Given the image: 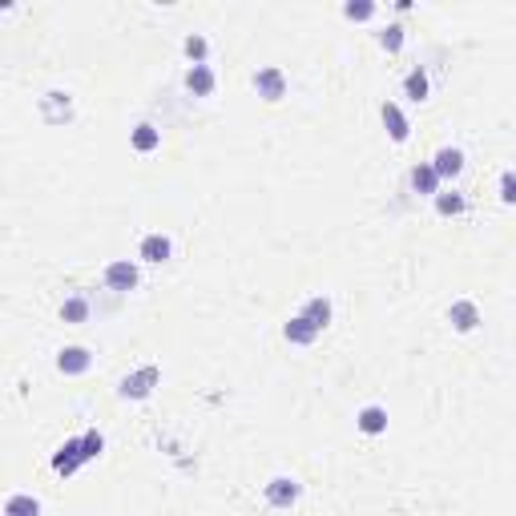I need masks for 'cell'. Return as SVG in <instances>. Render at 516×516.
<instances>
[{
  "label": "cell",
  "mask_w": 516,
  "mask_h": 516,
  "mask_svg": "<svg viewBox=\"0 0 516 516\" xmlns=\"http://www.w3.org/2000/svg\"><path fill=\"white\" fill-rule=\"evenodd\" d=\"M149 383H158V371L154 367H145V371H137L133 379H125L121 391H125V395H149Z\"/></svg>",
  "instance_id": "5b68a950"
},
{
  "label": "cell",
  "mask_w": 516,
  "mask_h": 516,
  "mask_svg": "<svg viewBox=\"0 0 516 516\" xmlns=\"http://www.w3.org/2000/svg\"><path fill=\"white\" fill-rule=\"evenodd\" d=\"M383 121L391 125V137H395V142L407 137V121H403V113L395 109V105H383Z\"/></svg>",
  "instance_id": "8fae6325"
},
{
  "label": "cell",
  "mask_w": 516,
  "mask_h": 516,
  "mask_svg": "<svg viewBox=\"0 0 516 516\" xmlns=\"http://www.w3.org/2000/svg\"><path fill=\"white\" fill-rule=\"evenodd\" d=\"M315 335H319V331H315V327H311L303 315H299L294 322H287V339H294V343H311Z\"/></svg>",
  "instance_id": "7c38bea8"
},
{
  "label": "cell",
  "mask_w": 516,
  "mask_h": 516,
  "mask_svg": "<svg viewBox=\"0 0 516 516\" xmlns=\"http://www.w3.org/2000/svg\"><path fill=\"white\" fill-rule=\"evenodd\" d=\"M516 194H512V174H504V202H512Z\"/></svg>",
  "instance_id": "7402d4cb"
},
{
  "label": "cell",
  "mask_w": 516,
  "mask_h": 516,
  "mask_svg": "<svg viewBox=\"0 0 516 516\" xmlns=\"http://www.w3.org/2000/svg\"><path fill=\"white\" fill-rule=\"evenodd\" d=\"M460 170H464V154L460 149H440L435 154V165H432L435 177H456Z\"/></svg>",
  "instance_id": "3957f363"
},
{
  "label": "cell",
  "mask_w": 516,
  "mask_h": 516,
  "mask_svg": "<svg viewBox=\"0 0 516 516\" xmlns=\"http://www.w3.org/2000/svg\"><path fill=\"white\" fill-rule=\"evenodd\" d=\"M105 283H109L113 290H129L133 283H137V266L121 258V262H113L109 271H105Z\"/></svg>",
  "instance_id": "7a4b0ae2"
},
{
  "label": "cell",
  "mask_w": 516,
  "mask_h": 516,
  "mask_svg": "<svg viewBox=\"0 0 516 516\" xmlns=\"http://www.w3.org/2000/svg\"><path fill=\"white\" fill-rule=\"evenodd\" d=\"M266 500H271V504H278V508H287V504H294V500H299V484L287 480V476H278V480L266 484Z\"/></svg>",
  "instance_id": "6da1fadb"
},
{
  "label": "cell",
  "mask_w": 516,
  "mask_h": 516,
  "mask_svg": "<svg viewBox=\"0 0 516 516\" xmlns=\"http://www.w3.org/2000/svg\"><path fill=\"white\" fill-rule=\"evenodd\" d=\"M407 93H412V101H423V97H428V77H423V73H412V77H407Z\"/></svg>",
  "instance_id": "e0dca14e"
},
{
  "label": "cell",
  "mask_w": 516,
  "mask_h": 516,
  "mask_svg": "<svg viewBox=\"0 0 516 516\" xmlns=\"http://www.w3.org/2000/svg\"><path fill=\"white\" fill-rule=\"evenodd\" d=\"M383 45L387 48H400V29H387L383 32Z\"/></svg>",
  "instance_id": "44dd1931"
},
{
  "label": "cell",
  "mask_w": 516,
  "mask_h": 516,
  "mask_svg": "<svg viewBox=\"0 0 516 516\" xmlns=\"http://www.w3.org/2000/svg\"><path fill=\"white\" fill-rule=\"evenodd\" d=\"M170 250H174V246H170L165 234H149V238L142 242V258H145V262H165Z\"/></svg>",
  "instance_id": "277c9868"
},
{
  "label": "cell",
  "mask_w": 516,
  "mask_h": 516,
  "mask_svg": "<svg viewBox=\"0 0 516 516\" xmlns=\"http://www.w3.org/2000/svg\"><path fill=\"white\" fill-rule=\"evenodd\" d=\"M190 89H194V93H210V89H214V73H210L206 64H194V73H190Z\"/></svg>",
  "instance_id": "4fadbf2b"
},
{
  "label": "cell",
  "mask_w": 516,
  "mask_h": 516,
  "mask_svg": "<svg viewBox=\"0 0 516 516\" xmlns=\"http://www.w3.org/2000/svg\"><path fill=\"white\" fill-rule=\"evenodd\" d=\"M8 512H16V516H36V500L13 496V500H8Z\"/></svg>",
  "instance_id": "ac0fdd59"
},
{
  "label": "cell",
  "mask_w": 516,
  "mask_h": 516,
  "mask_svg": "<svg viewBox=\"0 0 516 516\" xmlns=\"http://www.w3.org/2000/svg\"><path fill=\"white\" fill-rule=\"evenodd\" d=\"M57 367L61 371H85L89 367V351H85V347H64L61 359H57Z\"/></svg>",
  "instance_id": "8992f818"
},
{
  "label": "cell",
  "mask_w": 516,
  "mask_h": 516,
  "mask_svg": "<svg viewBox=\"0 0 516 516\" xmlns=\"http://www.w3.org/2000/svg\"><path fill=\"white\" fill-rule=\"evenodd\" d=\"M303 319L311 322L315 331H322V327H327V319H331V303H327V299H311V303H306V315H303Z\"/></svg>",
  "instance_id": "52a82bcc"
},
{
  "label": "cell",
  "mask_w": 516,
  "mask_h": 516,
  "mask_svg": "<svg viewBox=\"0 0 516 516\" xmlns=\"http://www.w3.org/2000/svg\"><path fill=\"white\" fill-rule=\"evenodd\" d=\"M359 428H363V432H383L387 428V412L383 407H363V412H359Z\"/></svg>",
  "instance_id": "ba28073f"
},
{
  "label": "cell",
  "mask_w": 516,
  "mask_h": 516,
  "mask_svg": "<svg viewBox=\"0 0 516 516\" xmlns=\"http://www.w3.org/2000/svg\"><path fill=\"white\" fill-rule=\"evenodd\" d=\"M81 456H85V460H89V456H97V452H101V435H85V444H81Z\"/></svg>",
  "instance_id": "ffe728a7"
},
{
  "label": "cell",
  "mask_w": 516,
  "mask_h": 516,
  "mask_svg": "<svg viewBox=\"0 0 516 516\" xmlns=\"http://www.w3.org/2000/svg\"><path fill=\"white\" fill-rule=\"evenodd\" d=\"M61 315L64 319H73V322H81L85 315H89V303H85V299H69V303L61 306Z\"/></svg>",
  "instance_id": "2e32d148"
},
{
  "label": "cell",
  "mask_w": 516,
  "mask_h": 516,
  "mask_svg": "<svg viewBox=\"0 0 516 516\" xmlns=\"http://www.w3.org/2000/svg\"><path fill=\"white\" fill-rule=\"evenodd\" d=\"M254 85L266 93V101H278V93H283V77H278L274 69H266L262 77H254Z\"/></svg>",
  "instance_id": "9c48e42d"
},
{
  "label": "cell",
  "mask_w": 516,
  "mask_h": 516,
  "mask_svg": "<svg viewBox=\"0 0 516 516\" xmlns=\"http://www.w3.org/2000/svg\"><path fill=\"white\" fill-rule=\"evenodd\" d=\"M460 210H464L460 194H440V214H460Z\"/></svg>",
  "instance_id": "d6986e66"
},
{
  "label": "cell",
  "mask_w": 516,
  "mask_h": 516,
  "mask_svg": "<svg viewBox=\"0 0 516 516\" xmlns=\"http://www.w3.org/2000/svg\"><path fill=\"white\" fill-rule=\"evenodd\" d=\"M186 48H190V57H202V53H206V45H202V41H190Z\"/></svg>",
  "instance_id": "603a6c76"
},
{
  "label": "cell",
  "mask_w": 516,
  "mask_h": 516,
  "mask_svg": "<svg viewBox=\"0 0 516 516\" xmlns=\"http://www.w3.org/2000/svg\"><path fill=\"white\" fill-rule=\"evenodd\" d=\"M8 516H16V512H8Z\"/></svg>",
  "instance_id": "cb8c5ba5"
},
{
  "label": "cell",
  "mask_w": 516,
  "mask_h": 516,
  "mask_svg": "<svg viewBox=\"0 0 516 516\" xmlns=\"http://www.w3.org/2000/svg\"><path fill=\"white\" fill-rule=\"evenodd\" d=\"M133 145H137V149H154V145H158V129H154V125H137V129H133Z\"/></svg>",
  "instance_id": "5bb4252c"
},
{
  "label": "cell",
  "mask_w": 516,
  "mask_h": 516,
  "mask_svg": "<svg viewBox=\"0 0 516 516\" xmlns=\"http://www.w3.org/2000/svg\"><path fill=\"white\" fill-rule=\"evenodd\" d=\"M412 186H416V190H423V194H432V190H435V174H432V165H419L416 174H412Z\"/></svg>",
  "instance_id": "9a60e30c"
},
{
  "label": "cell",
  "mask_w": 516,
  "mask_h": 516,
  "mask_svg": "<svg viewBox=\"0 0 516 516\" xmlns=\"http://www.w3.org/2000/svg\"><path fill=\"white\" fill-rule=\"evenodd\" d=\"M452 322H456L460 331H472V327H476V306H472V303H456V306H452Z\"/></svg>",
  "instance_id": "30bf717a"
}]
</instances>
